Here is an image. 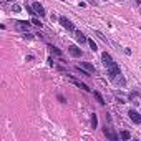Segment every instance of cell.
<instances>
[{
	"mask_svg": "<svg viewBox=\"0 0 141 141\" xmlns=\"http://www.w3.org/2000/svg\"><path fill=\"white\" fill-rule=\"evenodd\" d=\"M106 75H108V78H110V80H116V78H118V75H121L120 66H118V63H116V62H115L111 66H108V68H106Z\"/></svg>",
	"mask_w": 141,
	"mask_h": 141,
	"instance_id": "obj_1",
	"label": "cell"
},
{
	"mask_svg": "<svg viewBox=\"0 0 141 141\" xmlns=\"http://www.w3.org/2000/svg\"><path fill=\"white\" fill-rule=\"evenodd\" d=\"M60 23H62V27L63 28H66L68 32H76V28H75V25L70 22L68 18H65V17H60Z\"/></svg>",
	"mask_w": 141,
	"mask_h": 141,
	"instance_id": "obj_2",
	"label": "cell"
},
{
	"mask_svg": "<svg viewBox=\"0 0 141 141\" xmlns=\"http://www.w3.org/2000/svg\"><path fill=\"white\" fill-rule=\"evenodd\" d=\"M103 133H105V136H106L108 140H111V141H116V140H118V134L113 131L111 128H106V126H105V128H103Z\"/></svg>",
	"mask_w": 141,
	"mask_h": 141,
	"instance_id": "obj_3",
	"label": "cell"
},
{
	"mask_svg": "<svg viewBox=\"0 0 141 141\" xmlns=\"http://www.w3.org/2000/svg\"><path fill=\"white\" fill-rule=\"evenodd\" d=\"M128 115H130V118H131L133 123H136V124H141V115L138 111H134V110H130L128 111Z\"/></svg>",
	"mask_w": 141,
	"mask_h": 141,
	"instance_id": "obj_4",
	"label": "cell"
},
{
	"mask_svg": "<svg viewBox=\"0 0 141 141\" xmlns=\"http://www.w3.org/2000/svg\"><path fill=\"white\" fill-rule=\"evenodd\" d=\"M80 68H83L85 71H88V73H90V75H93L95 73V66L91 65V63H88V62H80Z\"/></svg>",
	"mask_w": 141,
	"mask_h": 141,
	"instance_id": "obj_5",
	"label": "cell"
},
{
	"mask_svg": "<svg viewBox=\"0 0 141 141\" xmlns=\"http://www.w3.org/2000/svg\"><path fill=\"white\" fill-rule=\"evenodd\" d=\"M101 60H103V65L106 66V68H108V66H111L113 63H115V62H113V58H111V55H110V53H106V52L101 55Z\"/></svg>",
	"mask_w": 141,
	"mask_h": 141,
	"instance_id": "obj_6",
	"label": "cell"
},
{
	"mask_svg": "<svg viewBox=\"0 0 141 141\" xmlns=\"http://www.w3.org/2000/svg\"><path fill=\"white\" fill-rule=\"evenodd\" d=\"M68 52H70V55H71V56H76V58L81 56V50L76 47V45H70V47H68Z\"/></svg>",
	"mask_w": 141,
	"mask_h": 141,
	"instance_id": "obj_7",
	"label": "cell"
},
{
	"mask_svg": "<svg viewBox=\"0 0 141 141\" xmlns=\"http://www.w3.org/2000/svg\"><path fill=\"white\" fill-rule=\"evenodd\" d=\"M32 7L35 9V12H37V13L40 15V17H45V9H43V5H42L40 2H35V3H33Z\"/></svg>",
	"mask_w": 141,
	"mask_h": 141,
	"instance_id": "obj_8",
	"label": "cell"
},
{
	"mask_svg": "<svg viewBox=\"0 0 141 141\" xmlns=\"http://www.w3.org/2000/svg\"><path fill=\"white\" fill-rule=\"evenodd\" d=\"M17 28L18 30H22V32H27V30H30V23L28 22H22V20H17Z\"/></svg>",
	"mask_w": 141,
	"mask_h": 141,
	"instance_id": "obj_9",
	"label": "cell"
},
{
	"mask_svg": "<svg viewBox=\"0 0 141 141\" xmlns=\"http://www.w3.org/2000/svg\"><path fill=\"white\" fill-rule=\"evenodd\" d=\"M70 80H71V83H75L78 88H81V90H85V91H91V90H90V88H88L85 83H80V81H78V80H75L73 76H70Z\"/></svg>",
	"mask_w": 141,
	"mask_h": 141,
	"instance_id": "obj_10",
	"label": "cell"
},
{
	"mask_svg": "<svg viewBox=\"0 0 141 141\" xmlns=\"http://www.w3.org/2000/svg\"><path fill=\"white\" fill-rule=\"evenodd\" d=\"M75 37H76V40H78V43H80V45H81V43H86V42H88V38L85 37V35L81 33V32H78V30L75 32Z\"/></svg>",
	"mask_w": 141,
	"mask_h": 141,
	"instance_id": "obj_11",
	"label": "cell"
},
{
	"mask_svg": "<svg viewBox=\"0 0 141 141\" xmlns=\"http://www.w3.org/2000/svg\"><path fill=\"white\" fill-rule=\"evenodd\" d=\"M93 95H95V98L98 100V103H100V105H105V103H106V101H105V98L101 96V93H100V91H93Z\"/></svg>",
	"mask_w": 141,
	"mask_h": 141,
	"instance_id": "obj_12",
	"label": "cell"
},
{
	"mask_svg": "<svg viewBox=\"0 0 141 141\" xmlns=\"http://www.w3.org/2000/svg\"><path fill=\"white\" fill-rule=\"evenodd\" d=\"M96 126H98V116H96V115L93 113V115H91V128L95 130Z\"/></svg>",
	"mask_w": 141,
	"mask_h": 141,
	"instance_id": "obj_13",
	"label": "cell"
},
{
	"mask_svg": "<svg viewBox=\"0 0 141 141\" xmlns=\"http://www.w3.org/2000/svg\"><path fill=\"white\" fill-rule=\"evenodd\" d=\"M48 48H50V50H52V52H53L55 55H58V56H62V55H63V53H62V50H58V48L53 47V45H48Z\"/></svg>",
	"mask_w": 141,
	"mask_h": 141,
	"instance_id": "obj_14",
	"label": "cell"
},
{
	"mask_svg": "<svg viewBox=\"0 0 141 141\" xmlns=\"http://www.w3.org/2000/svg\"><path fill=\"white\" fill-rule=\"evenodd\" d=\"M121 138L123 140H130V138H131V133L130 131H121Z\"/></svg>",
	"mask_w": 141,
	"mask_h": 141,
	"instance_id": "obj_15",
	"label": "cell"
},
{
	"mask_svg": "<svg viewBox=\"0 0 141 141\" xmlns=\"http://www.w3.org/2000/svg\"><path fill=\"white\" fill-rule=\"evenodd\" d=\"M32 23H33V25H37V27H42V22H40L37 17H32Z\"/></svg>",
	"mask_w": 141,
	"mask_h": 141,
	"instance_id": "obj_16",
	"label": "cell"
},
{
	"mask_svg": "<svg viewBox=\"0 0 141 141\" xmlns=\"http://www.w3.org/2000/svg\"><path fill=\"white\" fill-rule=\"evenodd\" d=\"M88 43H90V48H91L93 52H96V50H98V48H96V43H95L93 40H88Z\"/></svg>",
	"mask_w": 141,
	"mask_h": 141,
	"instance_id": "obj_17",
	"label": "cell"
},
{
	"mask_svg": "<svg viewBox=\"0 0 141 141\" xmlns=\"http://www.w3.org/2000/svg\"><path fill=\"white\" fill-rule=\"evenodd\" d=\"M23 33H25V35H23V38H28V40H32V38H33V35H32V33H30V32H23Z\"/></svg>",
	"mask_w": 141,
	"mask_h": 141,
	"instance_id": "obj_18",
	"label": "cell"
},
{
	"mask_svg": "<svg viewBox=\"0 0 141 141\" xmlns=\"http://www.w3.org/2000/svg\"><path fill=\"white\" fill-rule=\"evenodd\" d=\"M12 9H13V12H20V5H17V3H13V7H12Z\"/></svg>",
	"mask_w": 141,
	"mask_h": 141,
	"instance_id": "obj_19",
	"label": "cell"
},
{
	"mask_svg": "<svg viewBox=\"0 0 141 141\" xmlns=\"http://www.w3.org/2000/svg\"><path fill=\"white\" fill-rule=\"evenodd\" d=\"M58 100H60V101H62V103H66V101H65V98H63V96H62V95H58Z\"/></svg>",
	"mask_w": 141,
	"mask_h": 141,
	"instance_id": "obj_20",
	"label": "cell"
}]
</instances>
